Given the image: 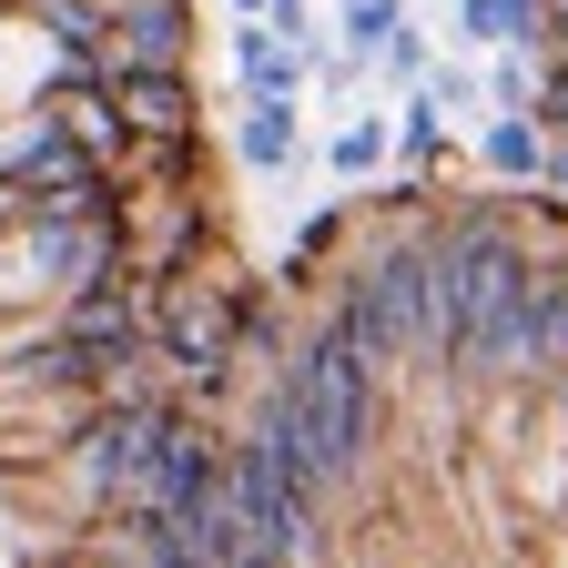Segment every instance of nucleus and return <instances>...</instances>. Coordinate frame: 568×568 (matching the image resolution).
<instances>
[{"label": "nucleus", "instance_id": "1", "mask_svg": "<svg viewBox=\"0 0 568 568\" xmlns=\"http://www.w3.org/2000/svg\"><path fill=\"white\" fill-rule=\"evenodd\" d=\"M386 396H396V366L366 345V325L325 295L295 325V355H284L264 386H244V416L315 477V497L335 508V497L366 487V467L386 447Z\"/></svg>", "mask_w": 568, "mask_h": 568}, {"label": "nucleus", "instance_id": "2", "mask_svg": "<svg viewBox=\"0 0 568 568\" xmlns=\"http://www.w3.org/2000/svg\"><path fill=\"white\" fill-rule=\"evenodd\" d=\"M437 213H355V244L325 274V295L366 325V345L396 376H437V325H426V244H437Z\"/></svg>", "mask_w": 568, "mask_h": 568}, {"label": "nucleus", "instance_id": "3", "mask_svg": "<svg viewBox=\"0 0 568 568\" xmlns=\"http://www.w3.org/2000/svg\"><path fill=\"white\" fill-rule=\"evenodd\" d=\"M203 11L193 0H102V61L112 71H193Z\"/></svg>", "mask_w": 568, "mask_h": 568}, {"label": "nucleus", "instance_id": "4", "mask_svg": "<svg viewBox=\"0 0 568 568\" xmlns=\"http://www.w3.org/2000/svg\"><path fill=\"white\" fill-rule=\"evenodd\" d=\"M41 112L82 142L92 163H122L132 153V132H122V102H112V71H51L41 82Z\"/></svg>", "mask_w": 568, "mask_h": 568}, {"label": "nucleus", "instance_id": "5", "mask_svg": "<svg viewBox=\"0 0 568 568\" xmlns=\"http://www.w3.org/2000/svg\"><path fill=\"white\" fill-rule=\"evenodd\" d=\"M112 102H122V132L132 142H193L203 132L193 71H112Z\"/></svg>", "mask_w": 568, "mask_h": 568}, {"label": "nucleus", "instance_id": "6", "mask_svg": "<svg viewBox=\"0 0 568 568\" xmlns=\"http://www.w3.org/2000/svg\"><path fill=\"white\" fill-rule=\"evenodd\" d=\"M224 61H234V102H295L305 92V41L274 31V21H234Z\"/></svg>", "mask_w": 568, "mask_h": 568}, {"label": "nucleus", "instance_id": "7", "mask_svg": "<svg viewBox=\"0 0 568 568\" xmlns=\"http://www.w3.org/2000/svg\"><path fill=\"white\" fill-rule=\"evenodd\" d=\"M234 163L244 173H295L305 163V92L295 102H234Z\"/></svg>", "mask_w": 568, "mask_h": 568}, {"label": "nucleus", "instance_id": "8", "mask_svg": "<svg viewBox=\"0 0 568 568\" xmlns=\"http://www.w3.org/2000/svg\"><path fill=\"white\" fill-rule=\"evenodd\" d=\"M467 153H477V173H487L497 193H528V183L548 173V132H538L528 112H487Z\"/></svg>", "mask_w": 568, "mask_h": 568}, {"label": "nucleus", "instance_id": "9", "mask_svg": "<svg viewBox=\"0 0 568 568\" xmlns=\"http://www.w3.org/2000/svg\"><path fill=\"white\" fill-rule=\"evenodd\" d=\"M386 163H396V112H366V102H355V112L325 132V173H335L345 193H366Z\"/></svg>", "mask_w": 568, "mask_h": 568}, {"label": "nucleus", "instance_id": "10", "mask_svg": "<svg viewBox=\"0 0 568 568\" xmlns=\"http://www.w3.org/2000/svg\"><path fill=\"white\" fill-rule=\"evenodd\" d=\"M538 31H548V0H457L447 51H538Z\"/></svg>", "mask_w": 568, "mask_h": 568}, {"label": "nucleus", "instance_id": "11", "mask_svg": "<svg viewBox=\"0 0 568 568\" xmlns=\"http://www.w3.org/2000/svg\"><path fill=\"white\" fill-rule=\"evenodd\" d=\"M447 163H457V132H447V112L426 102V82H416L406 112H396V163H386V173H426V183H447Z\"/></svg>", "mask_w": 568, "mask_h": 568}, {"label": "nucleus", "instance_id": "12", "mask_svg": "<svg viewBox=\"0 0 568 568\" xmlns=\"http://www.w3.org/2000/svg\"><path fill=\"white\" fill-rule=\"evenodd\" d=\"M406 21H416L406 0H335V21H325V31H335V51H345L355 71H376V51H386Z\"/></svg>", "mask_w": 568, "mask_h": 568}, {"label": "nucleus", "instance_id": "13", "mask_svg": "<svg viewBox=\"0 0 568 568\" xmlns=\"http://www.w3.org/2000/svg\"><path fill=\"white\" fill-rule=\"evenodd\" d=\"M538 386H568V254L538 284Z\"/></svg>", "mask_w": 568, "mask_h": 568}, {"label": "nucleus", "instance_id": "14", "mask_svg": "<svg viewBox=\"0 0 568 568\" xmlns=\"http://www.w3.org/2000/svg\"><path fill=\"white\" fill-rule=\"evenodd\" d=\"M426 102H437L447 122H487V82H477V61H467V51H437V61H426Z\"/></svg>", "mask_w": 568, "mask_h": 568}, {"label": "nucleus", "instance_id": "15", "mask_svg": "<svg viewBox=\"0 0 568 568\" xmlns=\"http://www.w3.org/2000/svg\"><path fill=\"white\" fill-rule=\"evenodd\" d=\"M538 51H487V71H477V82H487V112H528L538 102Z\"/></svg>", "mask_w": 568, "mask_h": 568}, {"label": "nucleus", "instance_id": "16", "mask_svg": "<svg viewBox=\"0 0 568 568\" xmlns=\"http://www.w3.org/2000/svg\"><path fill=\"white\" fill-rule=\"evenodd\" d=\"M437 51H447L437 31H426V21H406V31H396V41L376 51V71H366V82H396V92H416V82H426V61H437Z\"/></svg>", "mask_w": 568, "mask_h": 568}, {"label": "nucleus", "instance_id": "17", "mask_svg": "<svg viewBox=\"0 0 568 568\" xmlns=\"http://www.w3.org/2000/svg\"><path fill=\"white\" fill-rule=\"evenodd\" d=\"M528 122H538L548 142H568V61H548V71H538V102H528Z\"/></svg>", "mask_w": 568, "mask_h": 568}, {"label": "nucleus", "instance_id": "18", "mask_svg": "<svg viewBox=\"0 0 568 568\" xmlns=\"http://www.w3.org/2000/svg\"><path fill=\"white\" fill-rule=\"evenodd\" d=\"M224 11H234V21H264V11H274V0H224Z\"/></svg>", "mask_w": 568, "mask_h": 568}]
</instances>
